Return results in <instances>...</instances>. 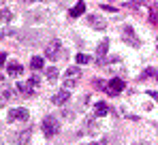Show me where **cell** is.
<instances>
[{"mask_svg": "<svg viewBox=\"0 0 158 145\" xmlns=\"http://www.w3.org/2000/svg\"><path fill=\"white\" fill-rule=\"evenodd\" d=\"M17 36H19V43L32 47V45H39L43 41L45 32H41V30H22V32H17Z\"/></svg>", "mask_w": 158, "mask_h": 145, "instance_id": "cell-1", "label": "cell"}, {"mask_svg": "<svg viewBox=\"0 0 158 145\" xmlns=\"http://www.w3.org/2000/svg\"><path fill=\"white\" fill-rule=\"evenodd\" d=\"M41 128H43V132H45L47 139H53V137L60 132V124H58V120H56L53 115H47V118L43 120V124H41Z\"/></svg>", "mask_w": 158, "mask_h": 145, "instance_id": "cell-2", "label": "cell"}, {"mask_svg": "<svg viewBox=\"0 0 158 145\" xmlns=\"http://www.w3.org/2000/svg\"><path fill=\"white\" fill-rule=\"evenodd\" d=\"M39 75H32L28 81H22L19 85H17V90H19V94H24V96H32L34 94V88L39 85Z\"/></svg>", "mask_w": 158, "mask_h": 145, "instance_id": "cell-3", "label": "cell"}, {"mask_svg": "<svg viewBox=\"0 0 158 145\" xmlns=\"http://www.w3.org/2000/svg\"><path fill=\"white\" fill-rule=\"evenodd\" d=\"M58 53H60V58L64 56L60 41H58V39H53V41H49V43H47V47H45V56H47L49 60H58Z\"/></svg>", "mask_w": 158, "mask_h": 145, "instance_id": "cell-4", "label": "cell"}, {"mask_svg": "<svg viewBox=\"0 0 158 145\" xmlns=\"http://www.w3.org/2000/svg\"><path fill=\"white\" fill-rule=\"evenodd\" d=\"M122 39H124V43H128L131 47H141V41L137 39V34H135V30H132L131 26H124V30H122Z\"/></svg>", "mask_w": 158, "mask_h": 145, "instance_id": "cell-5", "label": "cell"}, {"mask_svg": "<svg viewBox=\"0 0 158 145\" xmlns=\"http://www.w3.org/2000/svg\"><path fill=\"white\" fill-rule=\"evenodd\" d=\"M28 118H30V113H28V109H24V107H15V109L9 111V122H15V120L28 122Z\"/></svg>", "mask_w": 158, "mask_h": 145, "instance_id": "cell-6", "label": "cell"}, {"mask_svg": "<svg viewBox=\"0 0 158 145\" xmlns=\"http://www.w3.org/2000/svg\"><path fill=\"white\" fill-rule=\"evenodd\" d=\"M124 88H126V83H124L122 79H118V77H115V79H111V81H107V90H105V92H109V94H113V96H115V94H120Z\"/></svg>", "mask_w": 158, "mask_h": 145, "instance_id": "cell-7", "label": "cell"}, {"mask_svg": "<svg viewBox=\"0 0 158 145\" xmlns=\"http://www.w3.org/2000/svg\"><path fill=\"white\" fill-rule=\"evenodd\" d=\"M88 26L90 28H94V30H105V22H103V17H98V15H88Z\"/></svg>", "mask_w": 158, "mask_h": 145, "instance_id": "cell-8", "label": "cell"}, {"mask_svg": "<svg viewBox=\"0 0 158 145\" xmlns=\"http://www.w3.org/2000/svg\"><path fill=\"white\" fill-rule=\"evenodd\" d=\"M47 17H49L47 11H30V13H26L28 22H43V19H47Z\"/></svg>", "mask_w": 158, "mask_h": 145, "instance_id": "cell-9", "label": "cell"}, {"mask_svg": "<svg viewBox=\"0 0 158 145\" xmlns=\"http://www.w3.org/2000/svg\"><path fill=\"white\" fill-rule=\"evenodd\" d=\"M69 98H71V92H69V90H60V92L53 96V102H56L58 107H62V105L69 102Z\"/></svg>", "mask_w": 158, "mask_h": 145, "instance_id": "cell-10", "label": "cell"}, {"mask_svg": "<svg viewBox=\"0 0 158 145\" xmlns=\"http://www.w3.org/2000/svg\"><path fill=\"white\" fill-rule=\"evenodd\" d=\"M30 137H32V130H30V128H26V130H22V132L17 135V141H15V143H17V145H28Z\"/></svg>", "mask_w": 158, "mask_h": 145, "instance_id": "cell-11", "label": "cell"}, {"mask_svg": "<svg viewBox=\"0 0 158 145\" xmlns=\"http://www.w3.org/2000/svg\"><path fill=\"white\" fill-rule=\"evenodd\" d=\"M43 66H45V60H43L41 56H34V58L30 60V68H32V71H41Z\"/></svg>", "mask_w": 158, "mask_h": 145, "instance_id": "cell-12", "label": "cell"}, {"mask_svg": "<svg viewBox=\"0 0 158 145\" xmlns=\"http://www.w3.org/2000/svg\"><path fill=\"white\" fill-rule=\"evenodd\" d=\"M83 11H85V4H83L81 0H77V4L71 9V17H79V15H83Z\"/></svg>", "mask_w": 158, "mask_h": 145, "instance_id": "cell-13", "label": "cell"}, {"mask_svg": "<svg viewBox=\"0 0 158 145\" xmlns=\"http://www.w3.org/2000/svg\"><path fill=\"white\" fill-rule=\"evenodd\" d=\"M19 72H24V68L19 64H15V62L6 64V75H19Z\"/></svg>", "mask_w": 158, "mask_h": 145, "instance_id": "cell-14", "label": "cell"}, {"mask_svg": "<svg viewBox=\"0 0 158 145\" xmlns=\"http://www.w3.org/2000/svg\"><path fill=\"white\" fill-rule=\"evenodd\" d=\"M79 77H81V68L79 66H71L66 71V79H79Z\"/></svg>", "mask_w": 158, "mask_h": 145, "instance_id": "cell-15", "label": "cell"}, {"mask_svg": "<svg viewBox=\"0 0 158 145\" xmlns=\"http://www.w3.org/2000/svg\"><path fill=\"white\" fill-rule=\"evenodd\" d=\"M107 113H109L107 102H96V115H98V118H105Z\"/></svg>", "mask_w": 158, "mask_h": 145, "instance_id": "cell-16", "label": "cell"}, {"mask_svg": "<svg viewBox=\"0 0 158 145\" xmlns=\"http://www.w3.org/2000/svg\"><path fill=\"white\" fill-rule=\"evenodd\" d=\"M107 51H109V41H103V43H98V47H96V53H98V56H107Z\"/></svg>", "mask_w": 158, "mask_h": 145, "instance_id": "cell-17", "label": "cell"}, {"mask_svg": "<svg viewBox=\"0 0 158 145\" xmlns=\"http://www.w3.org/2000/svg\"><path fill=\"white\" fill-rule=\"evenodd\" d=\"M11 17H13V13L9 11V9H0V22H11Z\"/></svg>", "mask_w": 158, "mask_h": 145, "instance_id": "cell-18", "label": "cell"}, {"mask_svg": "<svg viewBox=\"0 0 158 145\" xmlns=\"http://www.w3.org/2000/svg\"><path fill=\"white\" fill-rule=\"evenodd\" d=\"M17 32H19V30H15V28H4V30L0 32V39H4V36H17Z\"/></svg>", "mask_w": 158, "mask_h": 145, "instance_id": "cell-19", "label": "cell"}, {"mask_svg": "<svg viewBox=\"0 0 158 145\" xmlns=\"http://www.w3.org/2000/svg\"><path fill=\"white\" fill-rule=\"evenodd\" d=\"M75 60H77L79 64H88V62H92V58H90V56H85V53H77V56H75Z\"/></svg>", "mask_w": 158, "mask_h": 145, "instance_id": "cell-20", "label": "cell"}, {"mask_svg": "<svg viewBox=\"0 0 158 145\" xmlns=\"http://www.w3.org/2000/svg\"><path fill=\"white\" fill-rule=\"evenodd\" d=\"M47 79H49V81H56V79H58V68H56V66L47 68Z\"/></svg>", "mask_w": 158, "mask_h": 145, "instance_id": "cell-21", "label": "cell"}, {"mask_svg": "<svg viewBox=\"0 0 158 145\" xmlns=\"http://www.w3.org/2000/svg\"><path fill=\"white\" fill-rule=\"evenodd\" d=\"M152 22H158V4H152V15H150Z\"/></svg>", "mask_w": 158, "mask_h": 145, "instance_id": "cell-22", "label": "cell"}, {"mask_svg": "<svg viewBox=\"0 0 158 145\" xmlns=\"http://www.w3.org/2000/svg\"><path fill=\"white\" fill-rule=\"evenodd\" d=\"M58 2H60L62 6H71V9H73V6L77 4V0H58Z\"/></svg>", "mask_w": 158, "mask_h": 145, "instance_id": "cell-23", "label": "cell"}, {"mask_svg": "<svg viewBox=\"0 0 158 145\" xmlns=\"http://www.w3.org/2000/svg\"><path fill=\"white\" fill-rule=\"evenodd\" d=\"M154 68H145V71H143V75H141V79H148V77H152V75H154Z\"/></svg>", "mask_w": 158, "mask_h": 145, "instance_id": "cell-24", "label": "cell"}, {"mask_svg": "<svg viewBox=\"0 0 158 145\" xmlns=\"http://www.w3.org/2000/svg\"><path fill=\"white\" fill-rule=\"evenodd\" d=\"M94 85H96V88H107V81H103V79H96V81H94Z\"/></svg>", "mask_w": 158, "mask_h": 145, "instance_id": "cell-25", "label": "cell"}, {"mask_svg": "<svg viewBox=\"0 0 158 145\" xmlns=\"http://www.w3.org/2000/svg\"><path fill=\"white\" fill-rule=\"evenodd\" d=\"M4 62H6V53H0V66H4Z\"/></svg>", "mask_w": 158, "mask_h": 145, "instance_id": "cell-26", "label": "cell"}, {"mask_svg": "<svg viewBox=\"0 0 158 145\" xmlns=\"http://www.w3.org/2000/svg\"><path fill=\"white\" fill-rule=\"evenodd\" d=\"M150 96L154 98V100H158V92H150Z\"/></svg>", "mask_w": 158, "mask_h": 145, "instance_id": "cell-27", "label": "cell"}, {"mask_svg": "<svg viewBox=\"0 0 158 145\" xmlns=\"http://www.w3.org/2000/svg\"><path fill=\"white\" fill-rule=\"evenodd\" d=\"M32 2H47V0H32Z\"/></svg>", "mask_w": 158, "mask_h": 145, "instance_id": "cell-28", "label": "cell"}, {"mask_svg": "<svg viewBox=\"0 0 158 145\" xmlns=\"http://www.w3.org/2000/svg\"><path fill=\"white\" fill-rule=\"evenodd\" d=\"M135 145H148V143H135Z\"/></svg>", "mask_w": 158, "mask_h": 145, "instance_id": "cell-29", "label": "cell"}, {"mask_svg": "<svg viewBox=\"0 0 158 145\" xmlns=\"http://www.w3.org/2000/svg\"><path fill=\"white\" fill-rule=\"evenodd\" d=\"M156 79H158V71H156Z\"/></svg>", "mask_w": 158, "mask_h": 145, "instance_id": "cell-30", "label": "cell"}, {"mask_svg": "<svg viewBox=\"0 0 158 145\" xmlns=\"http://www.w3.org/2000/svg\"><path fill=\"white\" fill-rule=\"evenodd\" d=\"M156 47H158V43H156Z\"/></svg>", "mask_w": 158, "mask_h": 145, "instance_id": "cell-31", "label": "cell"}]
</instances>
